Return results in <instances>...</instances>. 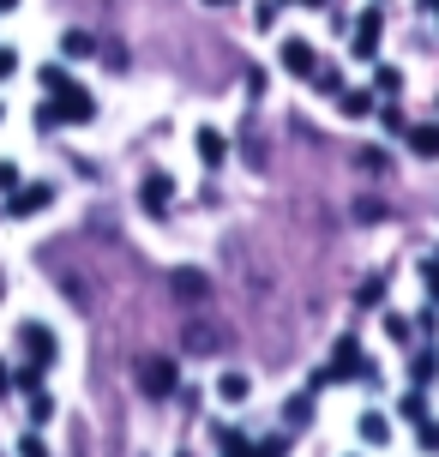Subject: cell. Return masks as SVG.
<instances>
[{"instance_id": "1", "label": "cell", "mask_w": 439, "mask_h": 457, "mask_svg": "<svg viewBox=\"0 0 439 457\" xmlns=\"http://www.w3.org/2000/svg\"><path fill=\"white\" fill-rule=\"evenodd\" d=\"M85 127V120H96V96L91 91H79V85H61V91H48V103H43V114H37V127Z\"/></svg>"}, {"instance_id": "2", "label": "cell", "mask_w": 439, "mask_h": 457, "mask_svg": "<svg viewBox=\"0 0 439 457\" xmlns=\"http://www.w3.org/2000/svg\"><path fill=\"white\" fill-rule=\"evenodd\" d=\"M139 391L145 397H175V391H181V367H175V355H145L139 361Z\"/></svg>"}, {"instance_id": "3", "label": "cell", "mask_w": 439, "mask_h": 457, "mask_svg": "<svg viewBox=\"0 0 439 457\" xmlns=\"http://www.w3.org/2000/svg\"><path fill=\"white\" fill-rule=\"evenodd\" d=\"M48 199H54V187H48V181H30V187L19 181L12 193H6V217H37Z\"/></svg>"}, {"instance_id": "4", "label": "cell", "mask_w": 439, "mask_h": 457, "mask_svg": "<svg viewBox=\"0 0 439 457\" xmlns=\"http://www.w3.org/2000/svg\"><path fill=\"white\" fill-rule=\"evenodd\" d=\"M19 343H24V355H30L37 367H48V361H54V349H61V343H54V331H48V325H37V320L19 325Z\"/></svg>"}, {"instance_id": "5", "label": "cell", "mask_w": 439, "mask_h": 457, "mask_svg": "<svg viewBox=\"0 0 439 457\" xmlns=\"http://www.w3.org/2000/svg\"><path fill=\"white\" fill-rule=\"evenodd\" d=\"M169 289H175V301H186V307H199V301H211V277L205 271H169Z\"/></svg>"}, {"instance_id": "6", "label": "cell", "mask_w": 439, "mask_h": 457, "mask_svg": "<svg viewBox=\"0 0 439 457\" xmlns=\"http://www.w3.org/2000/svg\"><path fill=\"white\" fill-rule=\"evenodd\" d=\"M355 373H368V367H361V343L344 337V343H337V361L319 373V386H331V379H355Z\"/></svg>"}, {"instance_id": "7", "label": "cell", "mask_w": 439, "mask_h": 457, "mask_svg": "<svg viewBox=\"0 0 439 457\" xmlns=\"http://www.w3.org/2000/svg\"><path fill=\"white\" fill-rule=\"evenodd\" d=\"M349 48H355V61H373V54H379V12H361V19H355V37H349Z\"/></svg>"}, {"instance_id": "8", "label": "cell", "mask_w": 439, "mask_h": 457, "mask_svg": "<svg viewBox=\"0 0 439 457\" xmlns=\"http://www.w3.org/2000/svg\"><path fill=\"white\" fill-rule=\"evenodd\" d=\"M139 205L151 211V217H162V211L175 205V181H169V175H145V187H139Z\"/></svg>"}, {"instance_id": "9", "label": "cell", "mask_w": 439, "mask_h": 457, "mask_svg": "<svg viewBox=\"0 0 439 457\" xmlns=\"http://www.w3.org/2000/svg\"><path fill=\"white\" fill-rule=\"evenodd\" d=\"M283 67L295 72V79H313V67H319L313 43H307V37H289V43H283Z\"/></svg>"}, {"instance_id": "10", "label": "cell", "mask_w": 439, "mask_h": 457, "mask_svg": "<svg viewBox=\"0 0 439 457\" xmlns=\"http://www.w3.org/2000/svg\"><path fill=\"white\" fill-rule=\"evenodd\" d=\"M193 145H199V157H205V169H217V162H229V138L217 133V127H199V138H193Z\"/></svg>"}, {"instance_id": "11", "label": "cell", "mask_w": 439, "mask_h": 457, "mask_svg": "<svg viewBox=\"0 0 439 457\" xmlns=\"http://www.w3.org/2000/svg\"><path fill=\"white\" fill-rule=\"evenodd\" d=\"M403 138L416 157H439V127H403Z\"/></svg>"}, {"instance_id": "12", "label": "cell", "mask_w": 439, "mask_h": 457, "mask_svg": "<svg viewBox=\"0 0 439 457\" xmlns=\"http://www.w3.org/2000/svg\"><path fill=\"white\" fill-rule=\"evenodd\" d=\"M217 343H223V337H217L211 325H199V320L186 325V349H193V355H217Z\"/></svg>"}, {"instance_id": "13", "label": "cell", "mask_w": 439, "mask_h": 457, "mask_svg": "<svg viewBox=\"0 0 439 457\" xmlns=\"http://www.w3.org/2000/svg\"><path fill=\"white\" fill-rule=\"evenodd\" d=\"M247 373H223V379H217V397H223V403H241V397H247Z\"/></svg>"}, {"instance_id": "14", "label": "cell", "mask_w": 439, "mask_h": 457, "mask_svg": "<svg viewBox=\"0 0 439 457\" xmlns=\"http://www.w3.org/2000/svg\"><path fill=\"white\" fill-rule=\"evenodd\" d=\"M361 439H368V445H385V439H392V421H385V415H361Z\"/></svg>"}, {"instance_id": "15", "label": "cell", "mask_w": 439, "mask_h": 457, "mask_svg": "<svg viewBox=\"0 0 439 457\" xmlns=\"http://www.w3.org/2000/svg\"><path fill=\"white\" fill-rule=\"evenodd\" d=\"M344 114H349V120L373 114V96H368V91H344Z\"/></svg>"}, {"instance_id": "16", "label": "cell", "mask_w": 439, "mask_h": 457, "mask_svg": "<svg viewBox=\"0 0 439 457\" xmlns=\"http://www.w3.org/2000/svg\"><path fill=\"white\" fill-rule=\"evenodd\" d=\"M24 410H30V421L43 428L48 415H54V397H48V391H30V403H24Z\"/></svg>"}, {"instance_id": "17", "label": "cell", "mask_w": 439, "mask_h": 457, "mask_svg": "<svg viewBox=\"0 0 439 457\" xmlns=\"http://www.w3.org/2000/svg\"><path fill=\"white\" fill-rule=\"evenodd\" d=\"M397 410H403V421H416V428H421V421H427V397H421V391H410Z\"/></svg>"}, {"instance_id": "18", "label": "cell", "mask_w": 439, "mask_h": 457, "mask_svg": "<svg viewBox=\"0 0 439 457\" xmlns=\"http://www.w3.org/2000/svg\"><path fill=\"white\" fill-rule=\"evenodd\" d=\"M313 415V391H301V397H289V428H301Z\"/></svg>"}, {"instance_id": "19", "label": "cell", "mask_w": 439, "mask_h": 457, "mask_svg": "<svg viewBox=\"0 0 439 457\" xmlns=\"http://www.w3.org/2000/svg\"><path fill=\"white\" fill-rule=\"evenodd\" d=\"M313 85H319V91H344V79H337V67H313Z\"/></svg>"}, {"instance_id": "20", "label": "cell", "mask_w": 439, "mask_h": 457, "mask_svg": "<svg viewBox=\"0 0 439 457\" xmlns=\"http://www.w3.org/2000/svg\"><path fill=\"white\" fill-rule=\"evenodd\" d=\"M91 30H67V54H91Z\"/></svg>"}, {"instance_id": "21", "label": "cell", "mask_w": 439, "mask_h": 457, "mask_svg": "<svg viewBox=\"0 0 439 457\" xmlns=\"http://www.w3.org/2000/svg\"><path fill=\"white\" fill-rule=\"evenodd\" d=\"M253 457H289V439H265V445H253Z\"/></svg>"}, {"instance_id": "22", "label": "cell", "mask_w": 439, "mask_h": 457, "mask_svg": "<svg viewBox=\"0 0 439 457\" xmlns=\"http://www.w3.org/2000/svg\"><path fill=\"white\" fill-rule=\"evenodd\" d=\"M19 457H48V445H43L37 434H24V439H19Z\"/></svg>"}, {"instance_id": "23", "label": "cell", "mask_w": 439, "mask_h": 457, "mask_svg": "<svg viewBox=\"0 0 439 457\" xmlns=\"http://www.w3.org/2000/svg\"><path fill=\"white\" fill-rule=\"evenodd\" d=\"M397 85H403V72H397V67H379V91L392 96V91H397Z\"/></svg>"}, {"instance_id": "24", "label": "cell", "mask_w": 439, "mask_h": 457, "mask_svg": "<svg viewBox=\"0 0 439 457\" xmlns=\"http://www.w3.org/2000/svg\"><path fill=\"white\" fill-rule=\"evenodd\" d=\"M379 295H385V283H379V277H368V283H361V307H373Z\"/></svg>"}, {"instance_id": "25", "label": "cell", "mask_w": 439, "mask_h": 457, "mask_svg": "<svg viewBox=\"0 0 439 457\" xmlns=\"http://www.w3.org/2000/svg\"><path fill=\"white\" fill-rule=\"evenodd\" d=\"M421 452H439V421H421Z\"/></svg>"}, {"instance_id": "26", "label": "cell", "mask_w": 439, "mask_h": 457, "mask_svg": "<svg viewBox=\"0 0 439 457\" xmlns=\"http://www.w3.org/2000/svg\"><path fill=\"white\" fill-rule=\"evenodd\" d=\"M355 162H361L368 175H379V169H385V151H361V157H355Z\"/></svg>"}, {"instance_id": "27", "label": "cell", "mask_w": 439, "mask_h": 457, "mask_svg": "<svg viewBox=\"0 0 439 457\" xmlns=\"http://www.w3.org/2000/svg\"><path fill=\"white\" fill-rule=\"evenodd\" d=\"M12 187H19V169H12V162H0V193H12Z\"/></svg>"}, {"instance_id": "28", "label": "cell", "mask_w": 439, "mask_h": 457, "mask_svg": "<svg viewBox=\"0 0 439 457\" xmlns=\"http://www.w3.org/2000/svg\"><path fill=\"white\" fill-rule=\"evenodd\" d=\"M12 72H19V54H12V48H0V79H12Z\"/></svg>"}, {"instance_id": "29", "label": "cell", "mask_w": 439, "mask_h": 457, "mask_svg": "<svg viewBox=\"0 0 439 457\" xmlns=\"http://www.w3.org/2000/svg\"><path fill=\"white\" fill-rule=\"evenodd\" d=\"M427 289H434V301H439V265H427Z\"/></svg>"}, {"instance_id": "30", "label": "cell", "mask_w": 439, "mask_h": 457, "mask_svg": "<svg viewBox=\"0 0 439 457\" xmlns=\"http://www.w3.org/2000/svg\"><path fill=\"white\" fill-rule=\"evenodd\" d=\"M6 386H12V373H6V367H0V391H6Z\"/></svg>"}, {"instance_id": "31", "label": "cell", "mask_w": 439, "mask_h": 457, "mask_svg": "<svg viewBox=\"0 0 439 457\" xmlns=\"http://www.w3.org/2000/svg\"><path fill=\"white\" fill-rule=\"evenodd\" d=\"M12 6H19V0H0V12H12Z\"/></svg>"}, {"instance_id": "32", "label": "cell", "mask_w": 439, "mask_h": 457, "mask_svg": "<svg viewBox=\"0 0 439 457\" xmlns=\"http://www.w3.org/2000/svg\"><path fill=\"white\" fill-rule=\"evenodd\" d=\"M301 6H319V0H301Z\"/></svg>"}, {"instance_id": "33", "label": "cell", "mask_w": 439, "mask_h": 457, "mask_svg": "<svg viewBox=\"0 0 439 457\" xmlns=\"http://www.w3.org/2000/svg\"><path fill=\"white\" fill-rule=\"evenodd\" d=\"M211 6H229V0H211Z\"/></svg>"}, {"instance_id": "34", "label": "cell", "mask_w": 439, "mask_h": 457, "mask_svg": "<svg viewBox=\"0 0 439 457\" xmlns=\"http://www.w3.org/2000/svg\"><path fill=\"white\" fill-rule=\"evenodd\" d=\"M0 120H6V109H0Z\"/></svg>"}, {"instance_id": "35", "label": "cell", "mask_w": 439, "mask_h": 457, "mask_svg": "<svg viewBox=\"0 0 439 457\" xmlns=\"http://www.w3.org/2000/svg\"><path fill=\"white\" fill-rule=\"evenodd\" d=\"M434 12H439V6H434Z\"/></svg>"}]
</instances>
